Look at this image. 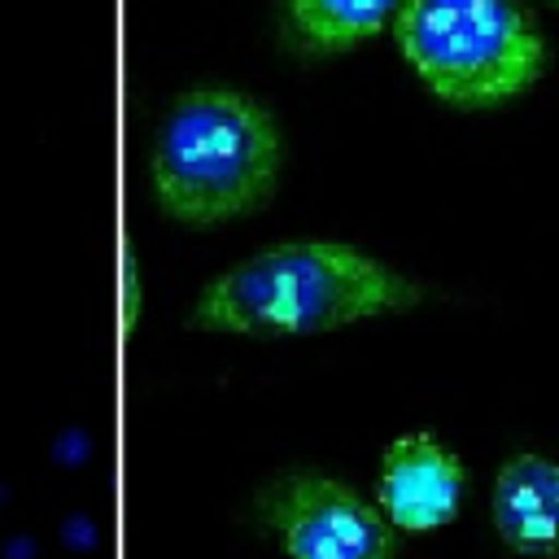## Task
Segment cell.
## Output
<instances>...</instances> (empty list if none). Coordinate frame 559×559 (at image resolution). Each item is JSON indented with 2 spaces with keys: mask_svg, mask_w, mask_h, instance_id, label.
<instances>
[{
  "mask_svg": "<svg viewBox=\"0 0 559 559\" xmlns=\"http://www.w3.org/2000/svg\"><path fill=\"white\" fill-rule=\"evenodd\" d=\"M419 297L406 275L349 245L288 240L210 280L188 323L205 332L306 336L406 310Z\"/></svg>",
  "mask_w": 559,
  "mask_h": 559,
  "instance_id": "6da1fadb",
  "label": "cell"
},
{
  "mask_svg": "<svg viewBox=\"0 0 559 559\" xmlns=\"http://www.w3.org/2000/svg\"><path fill=\"white\" fill-rule=\"evenodd\" d=\"M280 127L266 105L231 87H201L170 105L153 144L157 205L192 227L258 210L280 175Z\"/></svg>",
  "mask_w": 559,
  "mask_h": 559,
  "instance_id": "7a4b0ae2",
  "label": "cell"
},
{
  "mask_svg": "<svg viewBox=\"0 0 559 559\" xmlns=\"http://www.w3.org/2000/svg\"><path fill=\"white\" fill-rule=\"evenodd\" d=\"M393 39L419 83L454 109L507 105L546 70V39L515 0H402Z\"/></svg>",
  "mask_w": 559,
  "mask_h": 559,
  "instance_id": "3957f363",
  "label": "cell"
},
{
  "mask_svg": "<svg viewBox=\"0 0 559 559\" xmlns=\"http://www.w3.org/2000/svg\"><path fill=\"white\" fill-rule=\"evenodd\" d=\"M271 524L293 559H389L393 524L332 476H293L271 498Z\"/></svg>",
  "mask_w": 559,
  "mask_h": 559,
  "instance_id": "277c9868",
  "label": "cell"
},
{
  "mask_svg": "<svg viewBox=\"0 0 559 559\" xmlns=\"http://www.w3.org/2000/svg\"><path fill=\"white\" fill-rule=\"evenodd\" d=\"M463 498L459 459L424 432L397 437L380 467V507L397 528H441Z\"/></svg>",
  "mask_w": 559,
  "mask_h": 559,
  "instance_id": "5b68a950",
  "label": "cell"
},
{
  "mask_svg": "<svg viewBox=\"0 0 559 559\" xmlns=\"http://www.w3.org/2000/svg\"><path fill=\"white\" fill-rule=\"evenodd\" d=\"M493 524L515 555H559V463L515 454L493 480Z\"/></svg>",
  "mask_w": 559,
  "mask_h": 559,
  "instance_id": "8992f818",
  "label": "cell"
},
{
  "mask_svg": "<svg viewBox=\"0 0 559 559\" xmlns=\"http://www.w3.org/2000/svg\"><path fill=\"white\" fill-rule=\"evenodd\" d=\"M397 0H288L293 39L306 52H349L367 44Z\"/></svg>",
  "mask_w": 559,
  "mask_h": 559,
  "instance_id": "52a82bcc",
  "label": "cell"
},
{
  "mask_svg": "<svg viewBox=\"0 0 559 559\" xmlns=\"http://www.w3.org/2000/svg\"><path fill=\"white\" fill-rule=\"evenodd\" d=\"M127 306H122V328H135V262L127 258Z\"/></svg>",
  "mask_w": 559,
  "mask_h": 559,
  "instance_id": "ba28073f",
  "label": "cell"
},
{
  "mask_svg": "<svg viewBox=\"0 0 559 559\" xmlns=\"http://www.w3.org/2000/svg\"><path fill=\"white\" fill-rule=\"evenodd\" d=\"M546 4H555V9H559V0H546Z\"/></svg>",
  "mask_w": 559,
  "mask_h": 559,
  "instance_id": "9c48e42d",
  "label": "cell"
}]
</instances>
